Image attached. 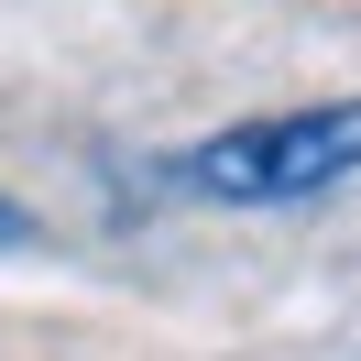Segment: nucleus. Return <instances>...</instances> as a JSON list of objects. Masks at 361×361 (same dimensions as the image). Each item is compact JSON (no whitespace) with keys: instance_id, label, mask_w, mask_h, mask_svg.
Listing matches in <instances>:
<instances>
[{"instance_id":"f03ea898","label":"nucleus","mask_w":361,"mask_h":361,"mask_svg":"<svg viewBox=\"0 0 361 361\" xmlns=\"http://www.w3.org/2000/svg\"><path fill=\"white\" fill-rule=\"evenodd\" d=\"M23 241H33V219H23L11 197H0V252H23Z\"/></svg>"},{"instance_id":"f257e3e1","label":"nucleus","mask_w":361,"mask_h":361,"mask_svg":"<svg viewBox=\"0 0 361 361\" xmlns=\"http://www.w3.org/2000/svg\"><path fill=\"white\" fill-rule=\"evenodd\" d=\"M350 176H361V99L230 121L197 154H176V186L186 197H219V208H307V197H329Z\"/></svg>"}]
</instances>
